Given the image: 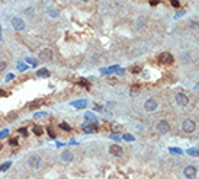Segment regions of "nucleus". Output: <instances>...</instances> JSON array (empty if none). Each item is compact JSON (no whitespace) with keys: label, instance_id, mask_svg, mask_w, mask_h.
Masks as SVG:
<instances>
[{"label":"nucleus","instance_id":"17","mask_svg":"<svg viewBox=\"0 0 199 179\" xmlns=\"http://www.w3.org/2000/svg\"><path fill=\"white\" fill-rule=\"evenodd\" d=\"M95 130H96V127H87V124L83 125V131L84 132H89L90 134V132H95Z\"/></svg>","mask_w":199,"mask_h":179},{"label":"nucleus","instance_id":"38","mask_svg":"<svg viewBox=\"0 0 199 179\" xmlns=\"http://www.w3.org/2000/svg\"><path fill=\"white\" fill-rule=\"evenodd\" d=\"M0 41H2V28H0Z\"/></svg>","mask_w":199,"mask_h":179},{"label":"nucleus","instance_id":"18","mask_svg":"<svg viewBox=\"0 0 199 179\" xmlns=\"http://www.w3.org/2000/svg\"><path fill=\"white\" fill-rule=\"evenodd\" d=\"M125 141H134L135 140V137L132 136V134H124V137H122Z\"/></svg>","mask_w":199,"mask_h":179},{"label":"nucleus","instance_id":"29","mask_svg":"<svg viewBox=\"0 0 199 179\" xmlns=\"http://www.w3.org/2000/svg\"><path fill=\"white\" fill-rule=\"evenodd\" d=\"M19 132H20V134H24L25 137L28 136V131H26V128H20V130H19Z\"/></svg>","mask_w":199,"mask_h":179},{"label":"nucleus","instance_id":"5","mask_svg":"<svg viewBox=\"0 0 199 179\" xmlns=\"http://www.w3.org/2000/svg\"><path fill=\"white\" fill-rule=\"evenodd\" d=\"M174 101H176V103H177L179 106H183V108H186L189 105V98L185 93H176Z\"/></svg>","mask_w":199,"mask_h":179},{"label":"nucleus","instance_id":"4","mask_svg":"<svg viewBox=\"0 0 199 179\" xmlns=\"http://www.w3.org/2000/svg\"><path fill=\"white\" fill-rule=\"evenodd\" d=\"M157 101L154 99V98H148L145 102H144V109L147 111V112H153V111H156L157 109Z\"/></svg>","mask_w":199,"mask_h":179},{"label":"nucleus","instance_id":"11","mask_svg":"<svg viewBox=\"0 0 199 179\" xmlns=\"http://www.w3.org/2000/svg\"><path fill=\"white\" fill-rule=\"evenodd\" d=\"M160 63L170 66V64L173 63V55H171L170 53H163V54L160 55Z\"/></svg>","mask_w":199,"mask_h":179},{"label":"nucleus","instance_id":"15","mask_svg":"<svg viewBox=\"0 0 199 179\" xmlns=\"http://www.w3.org/2000/svg\"><path fill=\"white\" fill-rule=\"evenodd\" d=\"M10 166H12V162H6V163H3V165H0V172H6Z\"/></svg>","mask_w":199,"mask_h":179},{"label":"nucleus","instance_id":"22","mask_svg":"<svg viewBox=\"0 0 199 179\" xmlns=\"http://www.w3.org/2000/svg\"><path fill=\"white\" fill-rule=\"evenodd\" d=\"M60 128L64 130V131H70V125H69L67 122H61V124H60Z\"/></svg>","mask_w":199,"mask_h":179},{"label":"nucleus","instance_id":"37","mask_svg":"<svg viewBox=\"0 0 199 179\" xmlns=\"http://www.w3.org/2000/svg\"><path fill=\"white\" fill-rule=\"evenodd\" d=\"M95 109H97V111H100V109H102V106H100V105H95Z\"/></svg>","mask_w":199,"mask_h":179},{"label":"nucleus","instance_id":"14","mask_svg":"<svg viewBox=\"0 0 199 179\" xmlns=\"http://www.w3.org/2000/svg\"><path fill=\"white\" fill-rule=\"evenodd\" d=\"M71 105H73L74 108H84V106L87 105V102H86L84 99H81V101H76V102H71Z\"/></svg>","mask_w":199,"mask_h":179},{"label":"nucleus","instance_id":"25","mask_svg":"<svg viewBox=\"0 0 199 179\" xmlns=\"http://www.w3.org/2000/svg\"><path fill=\"white\" fill-rule=\"evenodd\" d=\"M170 3L174 6V7H179L180 6V3H179V0H170Z\"/></svg>","mask_w":199,"mask_h":179},{"label":"nucleus","instance_id":"30","mask_svg":"<svg viewBox=\"0 0 199 179\" xmlns=\"http://www.w3.org/2000/svg\"><path fill=\"white\" fill-rule=\"evenodd\" d=\"M141 70V67H134V69H132V73H138Z\"/></svg>","mask_w":199,"mask_h":179},{"label":"nucleus","instance_id":"20","mask_svg":"<svg viewBox=\"0 0 199 179\" xmlns=\"http://www.w3.org/2000/svg\"><path fill=\"white\" fill-rule=\"evenodd\" d=\"M189 28H192V29H198V28H199V22L189 20Z\"/></svg>","mask_w":199,"mask_h":179},{"label":"nucleus","instance_id":"27","mask_svg":"<svg viewBox=\"0 0 199 179\" xmlns=\"http://www.w3.org/2000/svg\"><path fill=\"white\" fill-rule=\"evenodd\" d=\"M13 77H15V74H13V73H9V74L6 76V79H5V80H6V82H10Z\"/></svg>","mask_w":199,"mask_h":179},{"label":"nucleus","instance_id":"19","mask_svg":"<svg viewBox=\"0 0 199 179\" xmlns=\"http://www.w3.org/2000/svg\"><path fill=\"white\" fill-rule=\"evenodd\" d=\"M140 93V87L138 86H132V89H131V95L132 96H137Z\"/></svg>","mask_w":199,"mask_h":179},{"label":"nucleus","instance_id":"21","mask_svg":"<svg viewBox=\"0 0 199 179\" xmlns=\"http://www.w3.org/2000/svg\"><path fill=\"white\" fill-rule=\"evenodd\" d=\"M34 132L36 134V136H41V134L44 132V130H42L39 125H35V127H34Z\"/></svg>","mask_w":199,"mask_h":179},{"label":"nucleus","instance_id":"6","mask_svg":"<svg viewBox=\"0 0 199 179\" xmlns=\"http://www.w3.org/2000/svg\"><path fill=\"white\" fill-rule=\"evenodd\" d=\"M12 25H13V28L16 29V31H24L25 29V20L22 19V18H17V16H15L13 19H12Z\"/></svg>","mask_w":199,"mask_h":179},{"label":"nucleus","instance_id":"7","mask_svg":"<svg viewBox=\"0 0 199 179\" xmlns=\"http://www.w3.org/2000/svg\"><path fill=\"white\" fill-rule=\"evenodd\" d=\"M183 173H185V176H186L188 179H195V178H196L198 170H196V168H195V166H186V168H185V170H183Z\"/></svg>","mask_w":199,"mask_h":179},{"label":"nucleus","instance_id":"32","mask_svg":"<svg viewBox=\"0 0 199 179\" xmlns=\"http://www.w3.org/2000/svg\"><path fill=\"white\" fill-rule=\"evenodd\" d=\"M28 63H31L32 66H36V61H34V60H31V58H28Z\"/></svg>","mask_w":199,"mask_h":179},{"label":"nucleus","instance_id":"13","mask_svg":"<svg viewBox=\"0 0 199 179\" xmlns=\"http://www.w3.org/2000/svg\"><path fill=\"white\" fill-rule=\"evenodd\" d=\"M36 76H38V77H48V76H50V72H48L47 69H39V70L36 72Z\"/></svg>","mask_w":199,"mask_h":179},{"label":"nucleus","instance_id":"40","mask_svg":"<svg viewBox=\"0 0 199 179\" xmlns=\"http://www.w3.org/2000/svg\"><path fill=\"white\" fill-rule=\"evenodd\" d=\"M0 149H3V147H2V144H0Z\"/></svg>","mask_w":199,"mask_h":179},{"label":"nucleus","instance_id":"28","mask_svg":"<svg viewBox=\"0 0 199 179\" xmlns=\"http://www.w3.org/2000/svg\"><path fill=\"white\" fill-rule=\"evenodd\" d=\"M9 144H10V146H17V140H16V138H10V140H9Z\"/></svg>","mask_w":199,"mask_h":179},{"label":"nucleus","instance_id":"36","mask_svg":"<svg viewBox=\"0 0 199 179\" xmlns=\"http://www.w3.org/2000/svg\"><path fill=\"white\" fill-rule=\"evenodd\" d=\"M170 150H171V151H176V153H182L179 149H170Z\"/></svg>","mask_w":199,"mask_h":179},{"label":"nucleus","instance_id":"1","mask_svg":"<svg viewBox=\"0 0 199 179\" xmlns=\"http://www.w3.org/2000/svg\"><path fill=\"white\" fill-rule=\"evenodd\" d=\"M26 163H28V166H29L32 170H36V169L41 168L42 159H41V156H39V154H35V153H34V154H31L29 157H28Z\"/></svg>","mask_w":199,"mask_h":179},{"label":"nucleus","instance_id":"9","mask_svg":"<svg viewBox=\"0 0 199 179\" xmlns=\"http://www.w3.org/2000/svg\"><path fill=\"white\" fill-rule=\"evenodd\" d=\"M61 160L65 162V163H69V162H73L74 160V154L71 150H64L61 153Z\"/></svg>","mask_w":199,"mask_h":179},{"label":"nucleus","instance_id":"10","mask_svg":"<svg viewBox=\"0 0 199 179\" xmlns=\"http://www.w3.org/2000/svg\"><path fill=\"white\" fill-rule=\"evenodd\" d=\"M109 153L112 156H116V157H121L122 156V147L119 144H112L109 147Z\"/></svg>","mask_w":199,"mask_h":179},{"label":"nucleus","instance_id":"3","mask_svg":"<svg viewBox=\"0 0 199 179\" xmlns=\"http://www.w3.org/2000/svg\"><path fill=\"white\" fill-rule=\"evenodd\" d=\"M156 128H157V132H159V134H167V132L170 131V124H169L166 120H160V121L157 122Z\"/></svg>","mask_w":199,"mask_h":179},{"label":"nucleus","instance_id":"39","mask_svg":"<svg viewBox=\"0 0 199 179\" xmlns=\"http://www.w3.org/2000/svg\"><path fill=\"white\" fill-rule=\"evenodd\" d=\"M81 2H89V0H81Z\"/></svg>","mask_w":199,"mask_h":179},{"label":"nucleus","instance_id":"24","mask_svg":"<svg viewBox=\"0 0 199 179\" xmlns=\"http://www.w3.org/2000/svg\"><path fill=\"white\" fill-rule=\"evenodd\" d=\"M48 15H50L51 18H57V16H58V12H55V10L50 9V10H48Z\"/></svg>","mask_w":199,"mask_h":179},{"label":"nucleus","instance_id":"35","mask_svg":"<svg viewBox=\"0 0 199 179\" xmlns=\"http://www.w3.org/2000/svg\"><path fill=\"white\" fill-rule=\"evenodd\" d=\"M0 96H6V92L2 91V89H0Z\"/></svg>","mask_w":199,"mask_h":179},{"label":"nucleus","instance_id":"2","mask_svg":"<svg viewBox=\"0 0 199 179\" xmlns=\"http://www.w3.org/2000/svg\"><path fill=\"white\" fill-rule=\"evenodd\" d=\"M182 130H183L186 134H192V132H195V130H196V122H195L193 120H190V118H186V120L182 121Z\"/></svg>","mask_w":199,"mask_h":179},{"label":"nucleus","instance_id":"16","mask_svg":"<svg viewBox=\"0 0 199 179\" xmlns=\"http://www.w3.org/2000/svg\"><path fill=\"white\" fill-rule=\"evenodd\" d=\"M29 67L25 64V63H17V70L19 72H25V70H28Z\"/></svg>","mask_w":199,"mask_h":179},{"label":"nucleus","instance_id":"34","mask_svg":"<svg viewBox=\"0 0 199 179\" xmlns=\"http://www.w3.org/2000/svg\"><path fill=\"white\" fill-rule=\"evenodd\" d=\"M189 153H190V154H195V156L199 154V151H195V150H189Z\"/></svg>","mask_w":199,"mask_h":179},{"label":"nucleus","instance_id":"8","mask_svg":"<svg viewBox=\"0 0 199 179\" xmlns=\"http://www.w3.org/2000/svg\"><path fill=\"white\" fill-rule=\"evenodd\" d=\"M39 58L42 61H51L52 60V51L50 48H44L41 53H39Z\"/></svg>","mask_w":199,"mask_h":179},{"label":"nucleus","instance_id":"33","mask_svg":"<svg viewBox=\"0 0 199 179\" xmlns=\"http://www.w3.org/2000/svg\"><path fill=\"white\" fill-rule=\"evenodd\" d=\"M48 132H50V136H51V137H55V136H54V131H52L51 128H48Z\"/></svg>","mask_w":199,"mask_h":179},{"label":"nucleus","instance_id":"26","mask_svg":"<svg viewBox=\"0 0 199 179\" xmlns=\"http://www.w3.org/2000/svg\"><path fill=\"white\" fill-rule=\"evenodd\" d=\"M110 138H112V140H116V141L121 140V137L118 136V134H110Z\"/></svg>","mask_w":199,"mask_h":179},{"label":"nucleus","instance_id":"12","mask_svg":"<svg viewBox=\"0 0 199 179\" xmlns=\"http://www.w3.org/2000/svg\"><path fill=\"white\" fill-rule=\"evenodd\" d=\"M84 121H86V122H90L92 125H93V124L97 125V118H96V115L92 114V112H86V114H84Z\"/></svg>","mask_w":199,"mask_h":179},{"label":"nucleus","instance_id":"31","mask_svg":"<svg viewBox=\"0 0 199 179\" xmlns=\"http://www.w3.org/2000/svg\"><path fill=\"white\" fill-rule=\"evenodd\" d=\"M157 3H159V0H150V5H153V6L157 5Z\"/></svg>","mask_w":199,"mask_h":179},{"label":"nucleus","instance_id":"23","mask_svg":"<svg viewBox=\"0 0 199 179\" xmlns=\"http://www.w3.org/2000/svg\"><path fill=\"white\" fill-rule=\"evenodd\" d=\"M6 67H7V63H6V61H3V60H0V72L6 70Z\"/></svg>","mask_w":199,"mask_h":179}]
</instances>
